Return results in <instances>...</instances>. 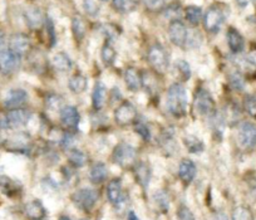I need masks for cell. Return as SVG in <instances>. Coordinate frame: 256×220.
Returning <instances> with one entry per match:
<instances>
[{"label": "cell", "instance_id": "cell-1", "mask_svg": "<svg viewBox=\"0 0 256 220\" xmlns=\"http://www.w3.org/2000/svg\"><path fill=\"white\" fill-rule=\"evenodd\" d=\"M167 107L170 112L176 117L186 115L187 111V93L181 83H174L167 92Z\"/></svg>", "mask_w": 256, "mask_h": 220}, {"label": "cell", "instance_id": "cell-2", "mask_svg": "<svg viewBox=\"0 0 256 220\" xmlns=\"http://www.w3.org/2000/svg\"><path fill=\"white\" fill-rule=\"evenodd\" d=\"M112 160L114 164L120 165L122 167H130L136 164L137 161V151L134 146L128 143H118L113 151Z\"/></svg>", "mask_w": 256, "mask_h": 220}, {"label": "cell", "instance_id": "cell-3", "mask_svg": "<svg viewBox=\"0 0 256 220\" xmlns=\"http://www.w3.org/2000/svg\"><path fill=\"white\" fill-rule=\"evenodd\" d=\"M72 201L78 209L83 211H90L98 201V192L93 189L83 187L72 195Z\"/></svg>", "mask_w": 256, "mask_h": 220}, {"label": "cell", "instance_id": "cell-4", "mask_svg": "<svg viewBox=\"0 0 256 220\" xmlns=\"http://www.w3.org/2000/svg\"><path fill=\"white\" fill-rule=\"evenodd\" d=\"M148 62L152 68L158 73H164L168 68V56L166 51L160 44H154L148 51Z\"/></svg>", "mask_w": 256, "mask_h": 220}, {"label": "cell", "instance_id": "cell-5", "mask_svg": "<svg viewBox=\"0 0 256 220\" xmlns=\"http://www.w3.org/2000/svg\"><path fill=\"white\" fill-rule=\"evenodd\" d=\"M238 145L242 150L250 151L256 147V126L251 122H244L238 133Z\"/></svg>", "mask_w": 256, "mask_h": 220}, {"label": "cell", "instance_id": "cell-6", "mask_svg": "<svg viewBox=\"0 0 256 220\" xmlns=\"http://www.w3.org/2000/svg\"><path fill=\"white\" fill-rule=\"evenodd\" d=\"M137 110L131 102L124 101L114 111V120L120 126L131 125L136 121Z\"/></svg>", "mask_w": 256, "mask_h": 220}, {"label": "cell", "instance_id": "cell-7", "mask_svg": "<svg viewBox=\"0 0 256 220\" xmlns=\"http://www.w3.org/2000/svg\"><path fill=\"white\" fill-rule=\"evenodd\" d=\"M195 107L202 116H212L215 113V101L208 91L198 90L195 96Z\"/></svg>", "mask_w": 256, "mask_h": 220}, {"label": "cell", "instance_id": "cell-8", "mask_svg": "<svg viewBox=\"0 0 256 220\" xmlns=\"http://www.w3.org/2000/svg\"><path fill=\"white\" fill-rule=\"evenodd\" d=\"M168 36L172 43L177 47H184L188 39V32L186 27L178 19H174L168 26Z\"/></svg>", "mask_w": 256, "mask_h": 220}, {"label": "cell", "instance_id": "cell-9", "mask_svg": "<svg viewBox=\"0 0 256 220\" xmlns=\"http://www.w3.org/2000/svg\"><path fill=\"white\" fill-rule=\"evenodd\" d=\"M29 146H30V138L26 133H16L3 143L4 149L10 152H26V150H29Z\"/></svg>", "mask_w": 256, "mask_h": 220}, {"label": "cell", "instance_id": "cell-10", "mask_svg": "<svg viewBox=\"0 0 256 220\" xmlns=\"http://www.w3.org/2000/svg\"><path fill=\"white\" fill-rule=\"evenodd\" d=\"M225 17L218 8H210L204 17V27L210 33H218L222 26Z\"/></svg>", "mask_w": 256, "mask_h": 220}, {"label": "cell", "instance_id": "cell-11", "mask_svg": "<svg viewBox=\"0 0 256 220\" xmlns=\"http://www.w3.org/2000/svg\"><path fill=\"white\" fill-rule=\"evenodd\" d=\"M32 43L30 39L26 36V34H13L9 39V51L13 52L14 54L19 57H23L30 51Z\"/></svg>", "mask_w": 256, "mask_h": 220}, {"label": "cell", "instance_id": "cell-12", "mask_svg": "<svg viewBox=\"0 0 256 220\" xmlns=\"http://www.w3.org/2000/svg\"><path fill=\"white\" fill-rule=\"evenodd\" d=\"M30 118V112L23 108H13L8 112L6 118V126L10 128H20L26 125Z\"/></svg>", "mask_w": 256, "mask_h": 220}, {"label": "cell", "instance_id": "cell-13", "mask_svg": "<svg viewBox=\"0 0 256 220\" xmlns=\"http://www.w3.org/2000/svg\"><path fill=\"white\" fill-rule=\"evenodd\" d=\"M19 66H20V57L6 49L0 51V69H3L6 73H12L16 71Z\"/></svg>", "mask_w": 256, "mask_h": 220}, {"label": "cell", "instance_id": "cell-14", "mask_svg": "<svg viewBox=\"0 0 256 220\" xmlns=\"http://www.w3.org/2000/svg\"><path fill=\"white\" fill-rule=\"evenodd\" d=\"M107 197L110 201V204L118 205L123 204L126 201V196L123 195V187H122V180L114 179L110 181L107 186Z\"/></svg>", "mask_w": 256, "mask_h": 220}, {"label": "cell", "instance_id": "cell-15", "mask_svg": "<svg viewBox=\"0 0 256 220\" xmlns=\"http://www.w3.org/2000/svg\"><path fill=\"white\" fill-rule=\"evenodd\" d=\"M80 116L78 113L77 108L73 106H66L60 111V121L63 126L68 130H74L80 125Z\"/></svg>", "mask_w": 256, "mask_h": 220}, {"label": "cell", "instance_id": "cell-16", "mask_svg": "<svg viewBox=\"0 0 256 220\" xmlns=\"http://www.w3.org/2000/svg\"><path fill=\"white\" fill-rule=\"evenodd\" d=\"M26 100H28V95L24 90H12L6 97V108L13 110V108H20L22 106L26 105Z\"/></svg>", "mask_w": 256, "mask_h": 220}, {"label": "cell", "instance_id": "cell-17", "mask_svg": "<svg viewBox=\"0 0 256 220\" xmlns=\"http://www.w3.org/2000/svg\"><path fill=\"white\" fill-rule=\"evenodd\" d=\"M196 171H198V170H196L195 162L192 161V160L184 159L182 160L181 164H180L178 176L182 181L188 184V182H191L192 180L195 179Z\"/></svg>", "mask_w": 256, "mask_h": 220}, {"label": "cell", "instance_id": "cell-18", "mask_svg": "<svg viewBox=\"0 0 256 220\" xmlns=\"http://www.w3.org/2000/svg\"><path fill=\"white\" fill-rule=\"evenodd\" d=\"M106 102H107V88L102 82H97L92 95L93 108L97 111L102 110L106 106Z\"/></svg>", "mask_w": 256, "mask_h": 220}, {"label": "cell", "instance_id": "cell-19", "mask_svg": "<svg viewBox=\"0 0 256 220\" xmlns=\"http://www.w3.org/2000/svg\"><path fill=\"white\" fill-rule=\"evenodd\" d=\"M24 212L30 220H42L46 216V207L39 200H33L26 205Z\"/></svg>", "mask_w": 256, "mask_h": 220}, {"label": "cell", "instance_id": "cell-20", "mask_svg": "<svg viewBox=\"0 0 256 220\" xmlns=\"http://www.w3.org/2000/svg\"><path fill=\"white\" fill-rule=\"evenodd\" d=\"M228 44L232 53H241L245 47L242 36L234 28H230L228 31Z\"/></svg>", "mask_w": 256, "mask_h": 220}, {"label": "cell", "instance_id": "cell-21", "mask_svg": "<svg viewBox=\"0 0 256 220\" xmlns=\"http://www.w3.org/2000/svg\"><path fill=\"white\" fill-rule=\"evenodd\" d=\"M124 82L126 86L128 87V90L138 91L142 86V78L140 76V73L137 72V69L134 68H127L124 71Z\"/></svg>", "mask_w": 256, "mask_h": 220}, {"label": "cell", "instance_id": "cell-22", "mask_svg": "<svg viewBox=\"0 0 256 220\" xmlns=\"http://www.w3.org/2000/svg\"><path fill=\"white\" fill-rule=\"evenodd\" d=\"M134 175H136L137 182L141 185L142 187H147L151 180V169L144 162H140L137 164L136 170H134Z\"/></svg>", "mask_w": 256, "mask_h": 220}, {"label": "cell", "instance_id": "cell-23", "mask_svg": "<svg viewBox=\"0 0 256 220\" xmlns=\"http://www.w3.org/2000/svg\"><path fill=\"white\" fill-rule=\"evenodd\" d=\"M108 176V170L107 166L102 162H98V164L93 165L92 169L90 171V180L93 184H100V182L104 181Z\"/></svg>", "mask_w": 256, "mask_h": 220}, {"label": "cell", "instance_id": "cell-24", "mask_svg": "<svg viewBox=\"0 0 256 220\" xmlns=\"http://www.w3.org/2000/svg\"><path fill=\"white\" fill-rule=\"evenodd\" d=\"M52 62H53L54 68L59 72H68L73 66L70 57H68L66 53H63V52H59V53L54 54Z\"/></svg>", "mask_w": 256, "mask_h": 220}, {"label": "cell", "instance_id": "cell-25", "mask_svg": "<svg viewBox=\"0 0 256 220\" xmlns=\"http://www.w3.org/2000/svg\"><path fill=\"white\" fill-rule=\"evenodd\" d=\"M0 189L4 194H6L8 196H14L19 192L20 186L18 185V182L12 180L8 176H2L0 177Z\"/></svg>", "mask_w": 256, "mask_h": 220}, {"label": "cell", "instance_id": "cell-26", "mask_svg": "<svg viewBox=\"0 0 256 220\" xmlns=\"http://www.w3.org/2000/svg\"><path fill=\"white\" fill-rule=\"evenodd\" d=\"M184 16H186V19L188 21V23L191 26L196 27L201 23L202 21V9L200 7H196V6H191V7H187L184 9Z\"/></svg>", "mask_w": 256, "mask_h": 220}, {"label": "cell", "instance_id": "cell-27", "mask_svg": "<svg viewBox=\"0 0 256 220\" xmlns=\"http://www.w3.org/2000/svg\"><path fill=\"white\" fill-rule=\"evenodd\" d=\"M184 143L186 146V149L188 150L192 154H198V152H202L205 149V145H204L202 141L200 140L196 136L188 135L184 138Z\"/></svg>", "mask_w": 256, "mask_h": 220}, {"label": "cell", "instance_id": "cell-28", "mask_svg": "<svg viewBox=\"0 0 256 220\" xmlns=\"http://www.w3.org/2000/svg\"><path fill=\"white\" fill-rule=\"evenodd\" d=\"M68 86H70V90L73 93H82L87 90L88 81L83 75H74L70 80Z\"/></svg>", "mask_w": 256, "mask_h": 220}, {"label": "cell", "instance_id": "cell-29", "mask_svg": "<svg viewBox=\"0 0 256 220\" xmlns=\"http://www.w3.org/2000/svg\"><path fill=\"white\" fill-rule=\"evenodd\" d=\"M72 31L77 41H82L87 33V23L82 17H74L72 21Z\"/></svg>", "mask_w": 256, "mask_h": 220}, {"label": "cell", "instance_id": "cell-30", "mask_svg": "<svg viewBox=\"0 0 256 220\" xmlns=\"http://www.w3.org/2000/svg\"><path fill=\"white\" fill-rule=\"evenodd\" d=\"M26 19L28 26L33 29L39 28V27L43 24V21H44L43 14H42V12L36 8L29 9V11L26 13Z\"/></svg>", "mask_w": 256, "mask_h": 220}, {"label": "cell", "instance_id": "cell-31", "mask_svg": "<svg viewBox=\"0 0 256 220\" xmlns=\"http://www.w3.org/2000/svg\"><path fill=\"white\" fill-rule=\"evenodd\" d=\"M68 159H70V162L73 165L74 167H83L88 161L87 155L84 154L80 150H70V154H68Z\"/></svg>", "mask_w": 256, "mask_h": 220}, {"label": "cell", "instance_id": "cell-32", "mask_svg": "<svg viewBox=\"0 0 256 220\" xmlns=\"http://www.w3.org/2000/svg\"><path fill=\"white\" fill-rule=\"evenodd\" d=\"M100 57H102V61L106 66H112L116 61V57H117V52L110 43H106L100 51Z\"/></svg>", "mask_w": 256, "mask_h": 220}, {"label": "cell", "instance_id": "cell-33", "mask_svg": "<svg viewBox=\"0 0 256 220\" xmlns=\"http://www.w3.org/2000/svg\"><path fill=\"white\" fill-rule=\"evenodd\" d=\"M231 219L232 220H254V215L248 207L240 205L234 209L232 214H231Z\"/></svg>", "mask_w": 256, "mask_h": 220}, {"label": "cell", "instance_id": "cell-34", "mask_svg": "<svg viewBox=\"0 0 256 220\" xmlns=\"http://www.w3.org/2000/svg\"><path fill=\"white\" fill-rule=\"evenodd\" d=\"M176 69L178 71L180 76L184 81H187L190 77H191V68H190L188 63L184 59H178L176 61Z\"/></svg>", "mask_w": 256, "mask_h": 220}, {"label": "cell", "instance_id": "cell-35", "mask_svg": "<svg viewBox=\"0 0 256 220\" xmlns=\"http://www.w3.org/2000/svg\"><path fill=\"white\" fill-rule=\"evenodd\" d=\"M244 107H245L246 112L251 116V117L256 118V97L252 95H248L244 100Z\"/></svg>", "mask_w": 256, "mask_h": 220}, {"label": "cell", "instance_id": "cell-36", "mask_svg": "<svg viewBox=\"0 0 256 220\" xmlns=\"http://www.w3.org/2000/svg\"><path fill=\"white\" fill-rule=\"evenodd\" d=\"M116 8L120 12H131L136 7V0H113Z\"/></svg>", "mask_w": 256, "mask_h": 220}, {"label": "cell", "instance_id": "cell-37", "mask_svg": "<svg viewBox=\"0 0 256 220\" xmlns=\"http://www.w3.org/2000/svg\"><path fill=\"white\" fill-rule=\"evenodd\" d=\"M154 201L157 202V205H158V207H161L162 210H167V207L170 206L168 204V197H167V195L164 194V191H157L156 194H154Z\"/></svg>", "mask_w": 256, "mask_h": 220}, {"label": "cell", "instance_id": "cell-38", "mask_svg": "<svg viewBox=\"0 0 256 220\" xmlns=\"http://www.w3.org/2000/svg\"><path fill=\"white\" fill-rule=\"evenodd\" d=\"M177 220H195V216H194V214H192L188 207L181 205L177 209Z\"/></svg>", "mask_w": 256, "mask_h": 220}, {"label": "cell", "instance_id": "cell-39", "mask_svg": "<svg viewBox=\"0 0 256 220\" xmlns=\"http://www.w3.org/2000/svg\"><path fill=\"white\" fill-rule=\"evenodd\" d=\"M230 85L234 90L241 91L244 88V86H245V82H244L241 75H238V73H234V75H231L230 77Z\"/></svg>", "mask_w": 256, "mask_h": 220}, {"label": "cell", "instance_id": "cell-40", "mask_svg": "<svg viewBox=\"0 0 256 220\" xmlns=\"http://www.w3.org/2000/svg\"><path fill=\"white\" fill-rule=\"evenodd\" d=\"M83 8H84V11L92 17L97 16L98 12H100V8H98V6L96 4L94 0H84V2H83Z\"/></svg>", "mask_w": 256, "mask_h": 220}, {"label": "cell", "instance_id": "cell-41", "mask_svg": "<svg viewBox=\"0 0 256 220\" xmlns=\"http://www.w3.org/2000/svg\"><path fill=\"white\" fill-rule=\"evenodd\" d=\"M134 130H136V132L138 133V135L141 136L144 140L147 141L151 138V132H150V128L147 127L144 123H142V122L136 123V127H134Z\"/></svg>", "mask_w": 256, "mask_h": 220}, {"label": "cell", "instance_id": "cell-42", "mask_svg": "<svg viewBox=\"0 0 256 220\" xmlns=\"http://www.w3.org/2000/svg\"><path fill=\"white\" fill-rule=\"evenodd\" d=\"M144 3L151 11H160L164 8V0H144Z\"/></svg>", "mask_w": 256, "mask_h": 220}, {"label": "cell", "instance_id": "cell-43", "mask_svg": "<svg viewBox=\"0 0 256 220\" xmlns=\"http://www.w3.org/2000/svg\"><path fill=\"white\" fill-rule=\"evenodd\" d=\"M46 103H48V107H50L52 110H60L63 100L59 96H52V97L48 98Z\"/></svg>", "mask_w": 256, "mask_h": 220}, {"label": "cell", "instance_id": "cell-44", "mask_svg": "<svg viewBox=\"0 0 256 220\" xmlns=\"http://www.w3.org/2000/svg\"><path fill=\"white\" fill-rule=\"evenodd\" d=\"M127 220H140V217L137 216L136 212L132 211V210H131V211L128 212V215H127Z\"/></svg>", "mask_w": 256, "mask_h": 220}, {"label": "cell", "instance_id": "cell-45", "mask_svg": "<svg viewBox=\"0 0 256 220\" xmlns=\"http://www.w3.org/2000/svg\"><path fill=\"white\" fill-rule=\"evenodd\" d=\"M248 2H250V0H238V4L241 7V8H245V7L248 4Z\"/></svg>", "mask_w": 256, "mask_h": 220}, {"label": "cell", "instance_id": "cell-46", "mask_svg": "<svg viewBox=\"0 0 256 220\" xmlns=\"http://www.w3.org/2000/svg\"><path fill=\"white\" fill-rule=\"evenodd\" d=\"M6 122L3 120V118L0 117V130H2L3 127H6Z\"/></svg>", "mask_w": 256, "mask_h": 220}, {"label": "cell", "instance_id": "cell-47", "mask_svg": "<svg viewBox=\"0 0 256 220\" xmlns=\"http://www.w3.org/2000/svg\"><path fill=\"white\" fill-rule=\"evenodd\" d=\"M58 220H72V219H70V217H68V216H66V215H62V216H59Z\"/></svg>", "mask_w": 256, "mask_h": 220}, {"label": "cell", "instance_id": "cell-48", "mask_svg": "<svg viewBox=\"0 0 256 220\" xmlns=\"http://www.w3.org/2000/svg\"><path fill=\"white\" fill-rule=\"evenodd\" d=\"M102 2H108V0H102Z\"/></svg>", "mask_w": 256, "mask_h": 220}]
</instances>
